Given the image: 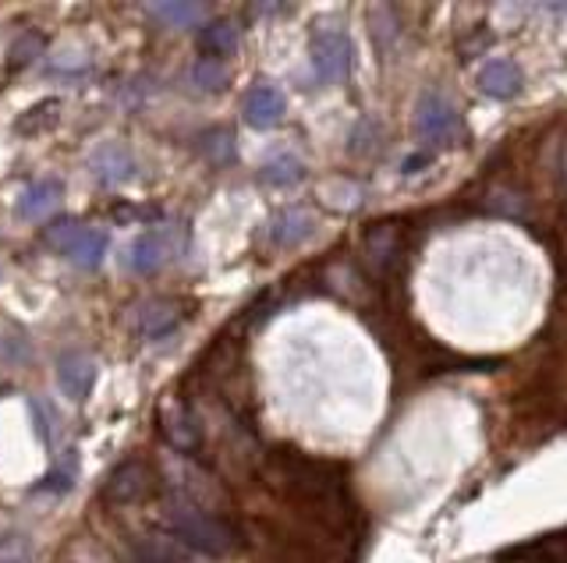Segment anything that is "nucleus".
I'll return each instance as SVG.
<instances>
[{"label":"nucleus","instance_id":"obj_1","mask_svg":"<svg viewBox=\"0 0 567 563\" xmlns=\"http://www.w3.org/2000/svg\"><path fill=\"white\" fill-rule=\"evenodd\" d=\"M167 528L177 539L192 550H199L206 556H223L234 550V528L223 521V517L210 514L206 507H199L196 500L177 496L167 503Z\"/></svg>","mask_w":567,"mask_h":563},{"label":"nucleus","instance_id":"obj_2","mask_svg":"<svg viewBox=\"0 0 567 563\" xmlns=\"http://www.w3.org/2000/svg\"><path fill=\"white\" fill-rule=\"evenodd\" d=\"M415 136L426 145H454L465 139V125H461L458 107L440 93H426L419 99V114H415Z\"/></svg>","mask_w":567,"mask_h":563},{"label":"nucleus","instance_id":"obj_3","mask_svg":"<svg viewBox=\"0 0 567 563\" xmlns=\"http://www.w3.org/2000/svg\"><path fill=\"white\" fill-rule=\"evenodd\" d=\"M312 71L316 79L334 85L340 79H348L351 71V39L345 28L337 25H320L312 33Z\"/></svg>","mask_w":567,"mask_h":563},{"label":"nucleus","instance_id":"obj_4","mask_svg":"<svg viewBox=\"0 0 567 563\" xmlns=\"http://www.w3.org/2000/svg\"><path fill=\"white\" fill-rule=\"evenodd\" d=\"M174 256H177V231L174 227H153L131 242L128 266H131V273L149 277V273L163 270Z\"/></svg>","mask_w":567,"mask_h":563},{"label":"nucleus","instance_id":"obj_5","mask_svg":"<svg viewBox=\"0 0 567 563\" xmlns=\"http://www.w3.org/2000/svg\"><path fill=\"white\" fill-rule=\"evenodd\" d=\"M89 171L96 174L100 185L121 188V185L136 181V177H139V163H136V156L128 153V145L103 142V145H96V150H93V156H89Z\"/></svg>","mask_w":567,"mask_h":563},{"label":"nucleus","instance_id":"obj_6","mask_svg":"<svg viewBox=\"0 0 567 563\" xmlns=\"http://www.w3.org/2000/svg\"><path fill=\"white\" fill-rule=\"evenodd\" d=\"M284 114H288V99H284V93L277 85L270 82H256L245 93L242 99V117L245 125H252L256 131H270L284 121Z\"/></svg>","mask_w":567,"mask_h":563},{"label":"nucleus","instance_id":"obj_7","mask_svg":"<svg viewBox=\"0 0 567 563\" xmlns=\"http://www.w3.org/2000/svg\"><path fill=\"white\" fill-rule=\"evenodd\" d=\"M57 387L68 401H85L96 387V362L85 351H65L57 359Z\"/></svg>","mask_w":567,"mask_h":563},{"label":"nucleus","instance_id":"obj_8","mask_svg":"<svg viewBox=\"0 0 567 563\" xmlns=\"http://www.w3.org/2000/svg\"><path fill=\"white\" fill-rule=\"evenodd\" d=\"M316 216L309 210H280L266 224V245L270 248H298L316 234Z\"/></svg>","mask_w":567,"mask_h":563},{"label":"nucleus","instance_id":"obj_9","mask_svg":"<svg viewBox=\"0 0 567 563\" xmlns=\"http://www.w3.org/2000/svg\"><path fill=\"white\" fill-rule=\"evenodd\" d=\"M149 485H153V471H149L142 461H125L111 471V479L103 482V496L117 507H125V503H136L149 493Z\"/></svg>","mask_w":567,"mask_h":563},{"label":"nucleus","instance_id":"obj_10","mask_svg":"<svg viewBox=\"0 0 567 563\" xmlns=\"http://www.w3.org/2000/svg\"><path fill=\"white\" fill-rule=\"evenodd\" d=\"M65 199V185L57 177H43V181H33L22 188L19 202H14V216L19 220H43L50 216Z\"/></svg>","mask_w":567,"mask_h":563},{"label":"nucleus","instance_id":"obj_11","mask_svg":"<svg viewBox=\"0 0 567 563\" xmlns=\"http://www.w3.org/2000/svg\"><path fill=\"white\" fill-rule=\"evenodd\" d=\"M160 429H163V436L171 439V447L185 450V454L196 450V447H199V439H202L196 419H192L188 408H185V404H177V401H167V404L160 408Z\"/></svg>","mask_w":567,"mask_h":563},{"label":"nucleus","instance_id":"obj_12","mask_svg":"<svg viewBox=\"0 0 567 563\" xmlns=\"http://www.w3.org/2000/svg\"><path fill=\"white\" fill-rule=\"evenodd\" d=\"M479 85L489 99H514L521 93V71L514 61H507V57H494V61L483 64Z\"/></svg>","mask_w":567,"mask_h":563},{"label":"nucleus","instance_id":"obj_13","mask_svg":"<svg viewBox=\"0 0 567 563\" xmlns=\"http://www.w3.org/2000/svg\"><path fill=\"white\" fill-rule=\"evenodd\" d=\"M177 322H182L177 305H171V302H146V305H139V313H136V333L142 340H157V337H167L171 330H177Z\"/></svg>","mask_w":567,"mask_h":563},{"label":"nucleus","instance_id":"obj_14","mask_svg":"<svg viewBox=\"0 0 567 563\" xmlns=\"http://www.w3.org/2000/svg\"><path fill=\"white\" fill-rule=\"evenodd\" d=\"M111 251V234L103 227H82V234L68 248V259L79 266V270H96V266L107 259Z\"/></svg>","mask_w":567,"mask_h":563},{"label":"nucleus","instance_id":"obj_15","mask_svg":"<svg viewBox=\"0 0 567 563\" xmlns=\"http://www.w3.org/2000/svg\"><path fill=\"white\" fill-rule=\"evenodd\" d=\"M57 121H61V99L47 96V99L33 103V107L14 121V131H19L22 139H33V136H43V131H50Z\"/></svg>","mask_w":567,"mask_h":563},{"label":"nucleus","instance_id":"obj_16","mask_svg":"<svg viewBox=\"0 0 567 563\" xmlns=\"http://www.w3.org/2000/svg\"><path fill=\"white\" fill-rule=\"evenodd\" d=\"M199 50H202L206 61H223V57H231L238 50V28H234V22H210V25H202Z\"/></svg>","mask_w":567,"mask_h":563},{"label":"nucleus","instance_id":"obj_17","mask_svg":"<svg viewBox=\"0 0 567 563\" xmlns=\"http://www.w3.org/2000/svg\"><path fill=\"white\" fill-rule=\"evenodd\" d=\"M149 19H157L167 28H192L206 19V4H185V0H171V4H149Z\"/></svg>","mask_w":567,"mask_h":563},{"label":"nucleus","instance_id":"obj_18","mask_svg":"<svg viewBox=\"0 0 567 563\" xmlns=\"http://www.w3.org/2000/svg\"><path fill=\"white\" fill-rule=\"evenodd\" d=\"M259 181L266 188H294L305 181V167L298 156H274L270 163L259 167Z\"/></svg>","mask_w":567,"mask_h":563},{"label":"nucleus","instance_id":"obj_19","mask_svg":"<svg viewBox=\"0 0 567 563\" xmlns=\"http://www.w3.org/2000/svg\"><path fill=\"white\" fill-rule=\"evenodd\" d=\"M43 50H47V39H43L39 33H22L8 50V71H22L28 64H36Z\"/></svg>","mask_w":567,"mask_h":563},{"label":"nucleus","instance_id":"obj_20","mask_svg":"<svg viewBox=\"0 0 567 563\" xmlns=\"http://www.w3.org/2000/svg\"><path fill=\"white\" fill-rule=\"evenodd\" d=\"M82 234V224L74 216H61V220H54V224H47V231H43V245H50L54 251H65L68 256V248L74 245V238Z\"/></svg>","mask_w":567,"mask_h":563},{"label":"nucleus","instance_id":"obj_21","mask_svg":"<svg viewBox=\"0 0 567 563\" xmlns=\"http://www.w3.org/2000/svg\"><path fill=\"white\" fill-rule=\"evenodd\" d=\"M202 156L217 163V167H223V163L234 160V136L228 128H213L202 136Z\"/></svg>","mask_w":567,"mask_h":563},{"label":"nucleus","instance_id":"obj_22","mask_svg":"<svg viewBox=\"0 0 567 563\" xmlns=\"http://www.w3.org/2000/svg\"><path fill=\"white\" fill-rule=\"evenodd\" d=\"M192 82H196V89H202V93H220V89L228 85V68L202 57V61L192 68Z\"/></svg>","mask_w":567,"mask_h":563},{"label":"nucleus","instance_id":"obj_23","mask_svg":"<svg viewBox=\"0 0 567 563\" xmlns=\"http://www.w3.org/2000/svg\"><path fill=\"white\" fill-rule=\"evenodd\" d=\"M28 408H33V419H36V433H39V439L50 447L54 436H57V429H61V414H54L50 404L36 401V397H28Z\"/></svg>","mask_w":567,"mask_h":563},{"label":"nucleus","instance_id":"obj_24","mask_svg":"<svg viewBox=\"0 0 567 563\" xmlns=\"http://www.w3.org/2000/svg\"><path fill=\"white\" fill-rule=\"evenodd\" d=\"M377 142H380V125H377V121H369V117H362V121H358V125H355V131H351L348 150H351V153H369Z\"/></svg>","mask_w":567,"mask_h":563},{"label":"nucleus","instance_id":"obj_25","mask_svg":"<svg viewBox=\"0 0 567 563\" xmlns=\"http://www.w3.org/2000/svg\"><path fill=\"white\" fill-rule=\"evenodd\" d=\"M432 163V153H415V156H408L405 163H401V174H419V171H426Z\"/></svg>","mask_w":567,"mask_h":563},{"label":"nucleus","instance_id":"obj_26","mask_svg":"<svg viewBox=\"0 0 567 563\" xmlns=\"http://www.w3.org/2000/svg\"><path fill=\"white\" fill-rule=\"evenodd\" d=\"M0 563H22V553H11V556H0Z\"/></svg>","mask_w":567,"mask_h":563}]
</instances>
